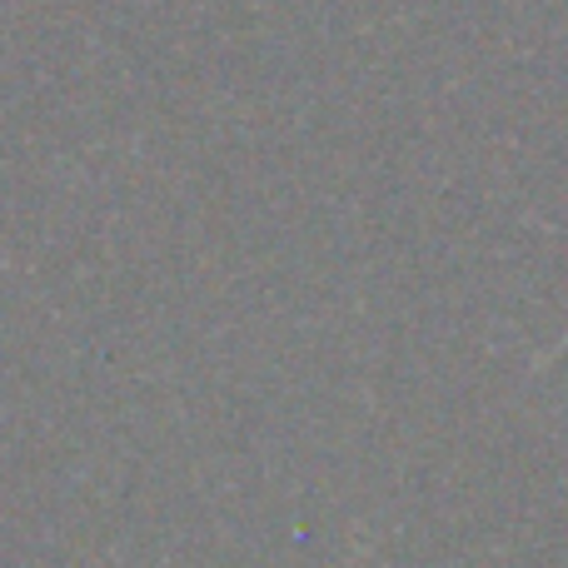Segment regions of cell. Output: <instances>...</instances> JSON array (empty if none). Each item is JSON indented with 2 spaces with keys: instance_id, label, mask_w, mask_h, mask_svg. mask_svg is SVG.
I'll return each instance as SVG.
<instances>
[{
  "instance_id": "cell-1",
  "label": "cell",
  "mask_w": 568,
  "mask_h": 568,
  "mask_svg": "<svg viewBox=\"0 0 568 568\" xmlns=\"http://www.w3.org/2000/svg\"><path fill=\"white\" fill-rule=\"evenodd\" d=\"M564 344H568V334H564ZM564 344H559V349H564ZM559 349H554V354H559Z\"/></svg>"
}]
</instances>
